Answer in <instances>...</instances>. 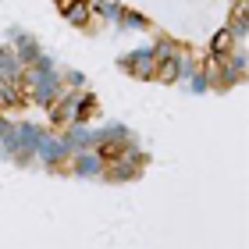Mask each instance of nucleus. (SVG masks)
I'll list each match as a JSON object with an SVG mask.
<instances>
[{"label": "nucleus", "instance_id": "obj_1", "mask_svg": "<svg viewBox=\"0 0 249 249\" xmlns=\"http://www.w3.org/2000/svg\"><path fill=\"white\" fill-rule=\"evenodd\" d=\"M124 153H128V142H124V139H114V142H104V146H100V157H104L107 164H118Z\"/></svg>", "mask_w": 249, "mask_h": 249}, {"label": "nucleus", "instance_id": "obj_2", "mask_svg": "<svg viewBox=\"0 0 249 249\" xmlns=\"http://www.w3.org/2000/svg\"><path fill=\"white\" fill-rule=\"evenodd\" d=\"M175 75H178V64L175 61H157V68H153L157 82H175Z\"/></svg>", "mask_w": 249, "mask_h": 249}, {"label": "nucleus", "instance_id": "obj_3", "mask_svg": "<svg viewBox=\"0 0 249 249\" xmlns=\"http://www.w3.org/2000/svg\"><path fill=\"white\" fill-rule=\"evenodd\" d=\"M75 4H78V0H57V7H61V11H71ZM82 4H86V0H82Z\"/></svg>", "mask_w": 249, "mask_h": 249}]
</instances>
